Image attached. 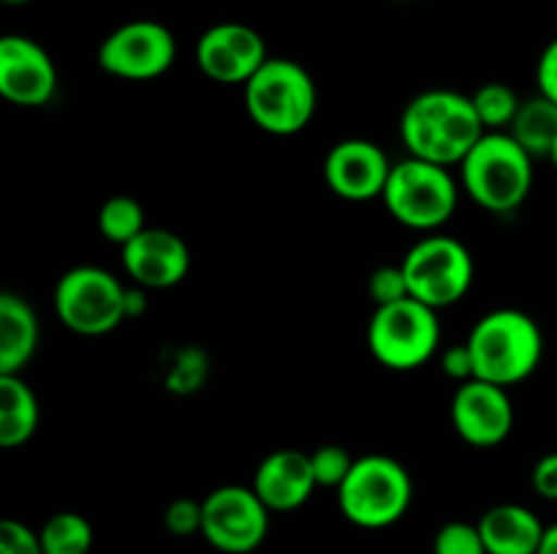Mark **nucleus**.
Returning a JSON list of instances; mask_svg holds the SVG:
<instances>
[{
	"instance_id": "obj_17",
	"label": "nucleus",
	"mask_w": 557,
	"mask_h": 554,
	"mask_svg": "<svg viewBox=\"0 0 557 554\" xmlns=\"http://www.w3.org/2000/svg\"><path fill=\"white\" fill-rule=\"evenodd\" d=\"M417 101L430 114V119L438 125L441 136H444L446 147L455 158V166L487 134L471 96H462V92L455 90H428L417 96Z\"/></svg>"
},
{
	"instance_id": "obj_23",
	"label": "nucleus",
	"mask_w": 557,
	"mask_h": 554,
	"mask_svg": "<svg viewBox=\"0 0 557 554\" xmlns=\"http://www.w3.org/2000/svg\"><path fill=\"white\" fill-rule=\"evenodd\" d=\"M145 228V210L131 196H112L98 210V231L107 242L120 244V248H125L131 239L139 237Z\"/></svg>"
},
{
	"instance_id": "obj_27",
	"label": "nucleus",
	"mask_w": 557,
	"mask_h": 554,
	"mask_svg": "<svg viewBox=\"0 0 557 554\" xmlns=\"http://www.w3.org/2000/svg\"><path fill=\"white\" fill-rule=\"evenodd\" d=\"M368 293L373 299L375 307H386V304L403 302L411 299V288H408V277L403 272V264L379 266L368 280Z\"/></svg>"
},
{
	"instance_id": "obj_4",
	"label": "nucleus",
	"mask_w": 557,
	"mask_h": 554,
	"mask_svg": "<svg viewBox=\"0 0 557 554\" xmlns=\"http://www.w3.org/2000/svg\"><path fill=\"white\" fill-rule=\"evenodd\" d=\"M413 503L411 473L386 454L354 459L351 473L337 487V505L351 525L364 530L392 527Z\"/></svg>"
},
{
	"instance_id": "obj_33",
	"label": "nucleus",
	"mask_w": 557,
	"mask_h": 554,
	"mask_svg": "<svg viewBox=\"0 0 557 554\" xmlns=\"http://www.w3.org/2000/svg\"><path fill=\"white\" fill-rule=\"evenodd\" d=\"M539 554H557V521L544 530L542 546H539Z\"/></svg>"
},
{
	"instance_id": "obj_31",
	"label": "nucleus",
	"mask_w": 557,
	"mask_h": 554,
	"mask_svg": "<svg viewBox=\"0 0 557 554\" xmlns=\"http://www.w3.org/2000/svg\"><path fill=\"white\" fill-rule=\"evenodd\" d=\"M533 492L544 500H557V451H549L533 465Z\"/></svg>"
},
{
	"instance_id": "obj_22",
	"label": "nucleus",
	"mask_w": 557,
	"mask_h": 554,
	"mask_svg": "<svg viewBox=\"0 0 557 554\" xmlns=\"http://www.w3.org/2000/svg\"><path fill=\"white\" fill-rule=\"evenodd\" d=\"M44 554H90L92 525L82 514L60 511L41 527Z\"/></svg>"
},
{
	"instance_id": "obj_16",
	"label": "nucleus",
	"mask_w": 557,
	"mask_h": 554,
	"mask_svg": "<svg viewBox=\"0 0 557 554\" xmlns=\"http://www.w3.org/2000/svg\"><path fill=\"white\" fill-rule=\"evenodd\" d=\"M315 483L310 454L297 449H281L259 462L253 476V492L270 511H297L310 500Z\"/></svg>"
},
{
	"instance_id": "obj_30",
	"label": "nucleus",
	"mask_w": 557,
	"mask_h": 554,
	"mask_svg": "<svg viewBox=\"0 0 557 554\" xmlns=\"http://www.w3.org/2000/svg\"><path fill=\"white\" fill-rule=\"evenodd\" d=\"M536 85L539 96L549 98V101L557 103V38L544 47L542 58L536 63Z\"/></svg>"
},
{
	"instance_id": "obj_25",
	"label": "nucleus",
	"mask_w": 557,
	"mask_h": 554,
	"mask_svg": "<svg viewBox=\"0 0 557 554\" xmlns=\"http://www.w3.org/2000/svg\"><path fill=\"white\" fill-rule=\"evenodd\" d=\"M433 554H487L479 525L471 521H446L433 541Z\"/></svg>"
},
{
	"instance_id": "obj_29",
	"label": "nucleus",
	"mask_w": 557,
	"mask_h": 554,
	"mask_svg": "<svg viewBox=\"0 0 557 554\" xmlns=\"http://www.w3.org/2000/svg\"><path fill=\"white\" fill-rule=\"evenodd\" d=\"M0 554H44L41 532L16 519L0 521Z\"/></svg>"
},
{
	"instance_id": "obj_21",
	"label": "nucleus",
	"mask_w": 557,
	"mask_h": 554,
	"mask_svg": "<svg viewBox=\"0 0 557 554\" xmlns=\"http://www.w3.org/2000/svg\"><path fill=\"white\" fill-rule=\"evenodd\" d=\"M509 134L533 158H547L557 141V103L544 96H533L528 101H522Z\"/></svg>"
},
{
	"instance_id": "obj_13",
	"label": "nucleus",
	"mask_w": 557,
	"mask_h": 554,
	"mask_svg": "<svg viewBox=\"0 0 557 554\" xmlns=\"http://www.w3.org/2000/svg\"><path fill=\"white\" fill-rule=\"evenodd\" d=\"M58 90V68L41 43L27 36L0 41V96L14 106H44Z\"/></svg>"
},
{
	"instance_id": "obj_10",
	"label": "nucleus",
	"mask_w": 557,
	"mask_h": 554,
	"mask_svg": "<svg viewBox=\"0 0 557 554\" xmlns=\"http://www.w3.org/2000/svg\"><path fill=\"white\" fill-rule=\"evenodd\" d=\"M177 58V41L161 22L134 20L109 33L98 47V65L109 76L128 81L158 79Z\"/></svg>"
},
{
	"instance_id": "obj_14",
	"label": "nucleus",
	"mask_w": 557,
	"mask_h": 554,
	"mask_svg": "<svg viewBox=\"0 0 557 554\" xmlns=\"http://www.w3.org/2000/svg\"><path fill=\"white\" fill-rule=\"evenodd\" d=\"M392 163L375 141H337L324 158V179L335 196L346 201L381 199L389 182Z\"/></svg>"
},
{
	"instance_id": "obj_15",
	"label": "nucleus",
	"mask_w": 557,
	"mask_h": 554,
	"mask_svg": "<svg viewBox=\"0 0 557 554\" xmlns=\"http://www.w3.org/2000/svg\"><path fill=\"white\" fill-rule=\"evenodd\" d=\"M123 250V269L139 288L163 291L185 280L190 269V250L180 234L147 226Z\"/></svg>"
},
{
	"instance_id": "obj_18",
	"label": "nucleus",
	"mask_w": 557,
	"mask_h": 554,
	"mask_svg": "<svg viewBox=\"0 0 557 554\" xmlns=\"http://www.w3.org/2000/svg\"><path fill=\"white\" fill-rule=\"evenodd\" d=\"M544 530L542 519L517 503L493 505L479 519L487 554H539Z\"/></svg>"
},
{
	"instance_id": "obj_7",
	"label": "nucleus",
	"mask_w": 557,
	"mask_h": 554,
	"mask_svg": "<svg viewBox=\"0 0 557 554\" xmlns=\"http://www.w3.org/2000/svg\"><path fill=\"white\" fill-rule=\"evenodd\" d=\"M441 345L438 310L403 299V302L375 307L368 326V348L375 362L386 369L408 373L419 369L435 356Z\"/></svg>"
},
{
	"instance_id": "obj_5",
	"label": "nucleus",
	"mask_w": 557,
	"mask_h": 554,
	"mask_svg": "<svg viewBox=\"0 0 557 554\" xmlns=\"http://www.w3.org/2000/svg\"><path fill=\"white\" fill-rule=\"evenodd\" d=\"M381 201L403 226L413 231H438L457 212L460 188L449 166L422 158H406L392 166Z\"/></svg>"
},
{
	"instance_id": "obj_24",
	"label": "nucleus",
	"mask_w": 557,
	"mask_h": 554,
	"mask_svg": "<svg viewBox=\"0 0 557 554\" xmlns=\"http://www.w3.org/2000/svg\"><path fill=\"white\" fill-rule=\"evenodd\" d=\"M471 98L487 134L490 130H509L522 106L517 92L509 85H504V81H487Z\"/></svg>"
},
{
	"instance_id": "obj_8",
	"label": "nucleus",
	"mask_w": 557,
	"mask_h": 554,
	"mask_svg": "<svg viewBox=\"0 0 557 554\" xmlns=\"http://www.w3.org/2000/svg\"><path fill=\"white\" fill-rule=\"evenodd\" d=\"M411 299L433 310L451 307L473 286V259L466 244L446 234L422 237L403 259Z\"/></svg>"
},
{
	"instance_id": "obj_28",
	"label": "nucleus",
	"mask_w": 557,
	"mask_h": 554,
	"mask_svg": "<svg viewBox=\"0 0 557 554\" xmlns=\"http://www.w3.org/2000/svg\"><path fill=\"white\" fill-rule=\"evenodd\" d=\"M201 521H205V505H201V500L180 498L172 500L166 505V511H163V525H166V530L172 536H196V532H201Z\"/></svg>"
},
{
	"instance_id": "obj_34",
	"label": "nucleus",
	"mask_w": 557,
	"mask_h": 554,
	"mask_svg": "<svg viewBox=\"0 0 557 554\" xmlns=\"http://www.w3.org/2000/svg\"><path fill=\"white\" fill-rule=\"evenodd\" d=\"M547 161H549V163H553V166L557 168V141H555V144H553V150H549Z\"/></svg>"
},
{
	"instance_id": "obj_2",
	"label": "nucleus",
	"mask_w": 557,
	"mask_h": 554,
	"mask_svg": "<svg viewBox=\"0 0 557 554\" xmlns=\"http://www.w3.org/2000/svg\"><path fill=\"white\" fill-rule=\"evenodd\" d=\"M460 185L487 212H515L533 188V155L509 130H490L460 161Z\"/></svg>"
},
{
	"instance_id": "obj_26",
	"label": "nucleus",
	"mask_w": 557,
	"mask_h": 554,
	"mask_svg": "<svg viewBox=\"0 0 557 554\" xmlns=\"http://www.w3.org/2000/svg\"><path fill=\"white\" fill-rule=\"evenodd\" d=\"M310 462H313L315 483L332 489L341 487L354 467V456L343 445H321V449H315L310 454Z\"/></svg>"
},
{
	"instance_id": "obj_9",
	"label": "nucleus",
	"mask_w": 557,
	"mask_h": 554,
	"mask_svg": "<svg viewBox=\"0 0 557 554\" xmlns=\"http://www.w3.org/2000/svg\"><path fill=\"white\" fill-rule=\"evenodd\" d=\"M205 521L201 536L223 554H250L264 543L270 532L272 511L261 503L253 487H218L201 500Z\"/></svg>"
},
{
	"instance_id": "obj_11",
	"label": "nucleus",
	"mask_w": 557,
	"mask_h": 554,
	"mask_svg": "<svg viewBox=\"0 0 557 554\" xmlns=\"http://www.w3.org/2000/svg\"><path fill=\"white\" fill-rule=\"evenodd\" d=\"M270 60L259 30L239 22H221L201 33L196 63L207 79L218 85H248L256 71Z\"/></svg>"
},
{
	"instance_id": "obj_1",
	"label": "nucleus",
	"mask_w": 557,
	"mask_h": 554,
	"mask_svg": "<svg viewBox=\"0 0 557 554\" xmlns=\"http://www.w3.org/2000/svg\"><path fill=\"white\" fill-rule=\"evenodd\" d=\"M473 373L495 386L522 383L539 369L544 358V335L536 320L515 307L493 310L468 335Z\"/></svg>"
},
{
	"instance_id": "obj_32",
	"label": "nucleus",
	"mask_w": 557,
	"mask_h": 554,
	"mask_svg": "<svg viewBox=\"0 0 557 554\" xmlns=\"http://www.w3.org/2000/svg\"><path fill=\"white\" fill-rule=\"evenodd\" d=\"M441 367H444V373L449 375L451 380H460V383H468V380L476 378V373H473V356H471V348H468V342L449 348V351L441 356Z\"/></svg>"
},
{
	"instance_id": "obj_35",
	"label": "nucleus",
	"mask_w": 557,
	"mask_h": 554,
	"mask_svg": "<svg viewBox=\"0 0 557 554\" xmlns=\"http://www.w3.org/2000/svg\"><path fill=\"white\" fill-rule=\"evenodd\" d=\"M5 5H25V3H30V0H3Z\"/></svg>"
},
{
	"instance_id": "obj_20",
	"label": "nucleus",
	"mask_w": 557,
	"mask_h": 554,
	"mask_svg": "<svg viewBox=\"0 0 557 554\" xmlns=\"http://www.w3.org/2000/svg\"><path fill=\"white\" fill-rule=\"evenodd\" d=\"M38 429V400L22 375H0V445L16 449Z\"/></svg>"
},
{
	"instance_id": "obj_3",
	"label": "nucleus",
	"mask_w": 557,
	"mask_h": 554,
	"mask_svg": "<svg viewBox=\"0 0 557 554\" xmlns=\"http://www.w3.org/2000/svg\"><path fill=\"white\" fill-rule=\"evenodd\" d=\"M319 103L313 76L288 58H270L245 85V109L261 130L294 136L310 125Z\"/></svg>"
},
{
	"instance_id": "obj_19",
	"label": "nucleus",
	"mask_w": 557,
	"mask_h": 554,
	"mask_svg": "<svg viewBox=\"0 0 557 554\" xmlns=\"http://www.w3.org/2000/svg\"><path fill=\"white\" fill-rule=\"evenodd\" d=\"M38 348V318L16 293L0 297V375H20Z\"/></svg>"
},
{
	"instance_id": "obj_6",
	"label": "nucleus",
	"mask_w": 557,
	"mask_h": 554,
	"mask_svg": "<svg viewBox=\"0 0 557 554\" xmlns=\"http://www.w3.org/2000/svg\"><path fill=\"white\" fill-rule=\"evenodd\" d=\"M58 320L82 337H101L128 318V288L101 266H74L54 286Z\"/></svg>"
},
{
	"instance_id": "obj_12",
	"label": "nucleus",
	"mask_w": 557,
	"mask_h": 554,
	"mask_svg": "<svg viewBox=\"0 0 557 554\" xmlns=\"http://www.w3.org/2000/svg\"><path fill=\"white\" fill-rule=\"evenodd\" d=\"M451 427L476 449L500 445L515 429V405L504 386L487 380H468L457 386L451 396Z\"/></svg>"
}]
</instances>
